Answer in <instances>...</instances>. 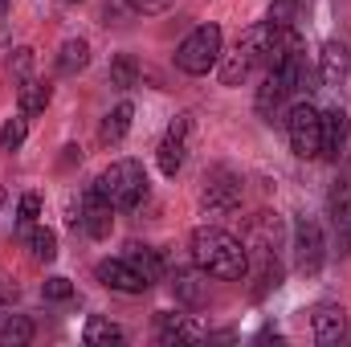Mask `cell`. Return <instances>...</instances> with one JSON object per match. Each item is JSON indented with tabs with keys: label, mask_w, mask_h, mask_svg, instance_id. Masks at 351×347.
<instances>
[{
	"label": "cell",
	"mask_w": 351,
	"mask_h": 347,
	"mask_svg": "<svg viewBox=\"0 0 351 347\" xmlns=\"http://www.w3.org/2000/svg\"><path fill=\"white\" fill-rule=\"evenodd\" d=\"M343 254H351V221H348V237H343Z\"/></svg>",
	"instance_id": "e575fe53"
},
{
	"label": "cell",
	"mask_w": 351,
	"mask_h": 347,
	"mask_svg": "<svg viewBox=\"0 0 351 347\" xmlns=\"http://www.w3.org/2000/svg\"><path fill=\"white\" fill-rule=\"evenodd\" d=\"M192 261L208 274V278H221V282H241L250 274V250L241 237L217 229V225H200L192 229Z\"/></svg>",
	"instance_id": "6da1fadb"
},
{
	"label": "cell",
	"mask_w": 351,
	"mask_h": 347,
	"mask_svg": "<svg viewBox=\"0 0 351 347\" xmlns=\"http://www.w3.org/2000/svg\"><path fill=\"white\" fill-rule=\"evenodd\" d=\"M62 164H66V168H70V164H82V147H74V143H70V147H66V156H62Z\"/></svg>",
	"instance_id": "d6a6232c"
},
{
	"label": "cell",
	"mask_w": 351,
	"mask_h": 347,
	"mask_svg": "<svg viewBox=\"0 0 351 347\" xmlns=\"http://www.w3.org/2000/svg\"><path fill=\"white\" fill-rule=\"evenodd\" d=\"M221 45H225V33H221V25H200V29H192L184 41H180V49H176V66L184 70V74H208L217 62H221Z\"/></svg>",
	"instance_id": "3957f363"
},
{
	"label": "cell",
	"mask_w": 351,
	"mask_h": 347,
	"mask_svg": "<svg viewBox=\"0 0 351 347\" xmlns=\"http://www.w3.org/2000/svg\"><path fill=\"white\" fill-rule=\"evenodd\" d=\"M86 66H90V41H82V37L62 41V49H58V70H62V74H82Z\"/></svg>",
	"instance_id": "ffe728a7"
},
{
	"label": "cell",
	"mask_w": 351,
	"mask_h": 347,
	"mask_svg": "<svg viewBox=\"0 0 351 347\" xmlns=\"http://www.w3.org/2000/svg\"><path fill=\"white\" fill-rule=\"evenodd\" d=\"M208 274L196 265V270H176L172 278V290L180 302H188V307H204L208 302V282H204Z\"/></svg>",
	"instance_id": "9a60e30c"
},
{
	"label": "cell",
	"mask_w": 351,
	"mask_h": 347,
	"mask_svg": "<svg viewBox=\"0 0 351 347\" xmlns=\"http://www.w3.org/2000/svg\"><path fill=\"white\" fill-rule=\"evenodd\" d=\"M25 135H29V115L8 119V123L0 127V152H16V147L25 143Z\"/></svg>",
	"instance_id": "484cf974"
},
{
	"label": "cell",
	"mask_w": 351,
	"mask_h": 347,
	"mask_svg": "<svg viewBox=\"0 0 351 347\" xmlns=\"http://www.w3.org/2000/svg\"><path fill=\"white\" fill-rule=\"evenodd\" d=\"M282 123H286V135H290V152L298 160H319L323 156V110H315L311 102H290Z\"/></svg>",
	"instance_id": "277c9868"
},
{
	"label": "cell",
	"mask_w": 351,
	"mask_h": 347,
	"mask_svg": "<svg viewBox=\"0 0 351 347\" xmlns=\"http://www.w3.org/2000/svg\"><path fill=\"white\" fill-rule=\"evenodd\" d=\"M348 66H351V53L339 45V41H327L323 53H319V78H323L327 86H339L343 74H348Z\"/></svg>",
	"instance_id": "2e32d148"
},
{
	"label": "cell",
	"mask_w": 351,
	"mask_h": 347,
	"mask_svg": "<svg viewBox=\"0 0 351 347\" xmlns=\"http://www.w3.org/2000/svg\"><path fill=\"white\" fill-rule=\"evenodd\" d=\"M8 70L25 78V74L33 70V49H29V45H21V49H12V58H8Z\"/></svg>",
	"instance_id": "4dcf8cb0"
},
{
	"label": "cell",
	"mask_w": 351,
	"mask_h": 347,
	"mask_svg": "<svg viewBox=\"0 0 351 347\" xmlns=\"http://www.w3.org/2000/svg\"><path fill=\"white\" fill-rule=\"evenodd\" d=\"M0 298H4V302H8V298H16V286H12L4 274H0Z\"/></svg>",
	"instance_id": "836d02e7"
},
{
	"label": "cell",
	"mask_w": 351,
	"mask_h": 347,
	"mask_svg": "<svg viewBox=\"0 0 351 347\" xmlns=\"http://www.w3.org/2000/svg\"><path fill=\"white\" fill-rule=\"evenodd\" d=\"M135 12H164L168 8V0H127Z\"/></svg>",
	"instance_id": "1f68e13d"
},
{
	"label": "cell",
	"mask_w": 351,
	"mask_h": 347,
	"mask_svg": "<svg viewBox=\"0 0 351 347\" xmlns=\"http://www.w3.org/2000/svg\"><path fill=\"white\" fill-rule=\"evenodd\" d=\"M21 237L29 241V254L37 261H53L58 258V233L53 229H45V225H29V229H21Z\"/></svg>",
	"instance_id": "44dd1931"
},
{
	"label": "cell",
	"mask_w": 351,
	"mask_h": 347,
	"mask_svg": "<svg viewBox=\"0 0 351 347\" xmlns=\"http://www.w3.org/2000/svg\"><path fill=\"white\" fill-rule=\"evenodd\" d=\"M37 217H41V196H37V192H25V196H21V208H16V221H21V229L37 225Z\"/></svg>",
	"instance_id": "f546056e"
},
{
	"label": "cell",
	"mask_w": 351,
	"mask_h": 347,
	"mask_svg": "<svg viewBox=\"0 0 351 347\" xmlns=\"http://www.w3.org/2000/svg\"><path fill=\"white\" fill-rule=\"evenodd\" d=\"M135 82H139V62H135L131 53H119V58L110 62V86L131 90Z\"/></svg>",
	"instance_id": "d4e9b609"
},
{
	"label": "cell",
	"mask_w": 351,
	"mask_h": 347,
	"mask_svg": "<svg viewBox=\"0 0 351 347\" xmlns=\"http://www.w3.org/2000/svg\"><path fill=\"white\" fill-rule=\"evenodd\" d=\"M200 204L208 217H229L241 208V180L229 172V168H213L204 176V192H200Z\"/></svg>",
	"instance_id": "5b68a950"
},
{
	"label": "cell",
	"mask_w": 351,
	"mask_h": 347,
	"mask_svg": "<svg viewBox=\"0 0 351 347\" xmlns=\"http://www.w3.org/2000/svg\"><path fill=\"white\" fill-rule=\"evenodd\" d=\"M41 294H45L49 302H70V298H74V282L62 278V274H53V278L41 282Z\"/></svg>",
	"instance_id": "f1b7e54d"
},
{
	"label": "cell",
	"mask_w": 351,
	"mask_h": 347,
	"mask_svg": "<svg viewBox=\"0 0 351 347\" xmlns=\"http://www.w3.org/2000/svg\"><path fill=\"white\" fill-rule=\"evenodd\" d=\"M94 192L110 208H139L147 200V172L139 160H114L106 172L94 180Z\"/></svg>",
	"instance_id": "7a4b0ae2"
},
{
	"label": "cell",
	"mask_w": 351,
	"mask_h": 347,
	"mask_svg": "<svg viewBox=\"0 0 351 347\" xmlns=\"http://www.w3.org/2000/svg\"><path fill=\"white\" fill-rule=\"evenodd\" d=\"M278 237H282V221L274 213L250 217V225H245V250H258V258H265L278 246Z\"/></svg>",
	"instance_id": "7c38bea8"
},
{
	"label": "cell",
	"mask_w": 351,
	"mask_h": 347,
	"mask_svg": "<svg viewBox=\"0 0 351 347\" xmlns=\"http://www.w3.org/2000/svg\"><path fill=\"white\" fill-rule=\"evenodd\" d=\"M311 331H315V339H319V344H339V339H343V331H348V311H343V307H335V302L315 307V311H311Z\"/></svg>",
	"instance_id": "30bf717a"
},
{
	"label": "cell",
	"mask_w": 351,
	"mask_h": 347,
	"mask_svg": "<svg viewBox=\"0 0 351 347\" xmlns=\"http://www.w3.org/2000/svg\"><path fill=\"white\" fill-rule=\"evenodd\" d=\"M49 98H53V90H49V82H41V78H25L21 90H16L21 115H41V110L49 106Z\"/></svg>",
	"instance_id": "e0dca14e"
},
{
	"label": "cell",
	"mask_w": 351,
	"mask_h": 347,
	"mask_svg": "<svg viewBox=\"0 0 351 347\" xmlns=\"http://www.w3.org/2000/svg\"><path fill=\"white\" fill-rule=\"evenodd\" d=\"M4 196H8V192H4V184H0V208H4Z\"/></svg>",
	"instance_id": "d590c367"
},
{
	"label": "cell",
	"mask_w": 351,
	"mask_h": 347,
	"mask_svg": "<svg viewBox=\"0 0 351 347\" xmlns=\"http://www.w3.org/2000/svg\"><path fill=\"white\" fill-rule=\"evenodd\" d=\"M254 70H258V66L250 62V53H245L241 45H237L233 53H221V82H225V86H241Z\"/></svg>",
	"instance_id": "ac0fdd59"
},
{
	"label": "cell",
	"mask_w": 351,
	"mask_h": 347,
	"mask_svg": "<svg viewBox=\"0 0 351 347\" xmlns=\"http://www.w3.org/2000/svg\"><path fill=\"white\" fill-rule=\"evenodd\" d=\"M348 135H351L348 110H343V106L323 110V160H339L343 147H348Z\"/></svg>",
	"instance_id": "9c48e42d"
},
{
	"label": "cell",
	"mask_w": 351,
	"mask_h": 347,
	"mask_svg": "<svg viewBox=\"0 0 351 347\" xmlns=\"http://www.w3.org/2000/svg\"><path fill=\"white\" fill-rule=\"evenodd\" d=\"M274 41H278V29H274L269 21H258V25H250V29L237 37V45L250 53V62H254V66H269Z\"/></svg>",
	"instance_id": "8fae6325"
},
{
	"label": "cell",
	"mask_w": 351,
	"mask_h": 347,
	"mask_svg": "<svg viewBox=\"0 0 351 347\" xmlns=\"http://www.w3.org/2000/svg\"><path fill=\"white\" fill-rule=\"evenodd\" d=\"M131 119H135V106L131 102H119L106 119H102V127H98V139L102 143H119L127 131H131Z\"/></svg>",
	"instance_id": "d6986e66"
},
{
	"label": "cell",
	"mask_w": 351,
	"mask_h": 347,
	"mask_svg": "<svg viewBox=\"0 0 351 347\" xmlns=\"http://www.w3.org/2000/svg\"><path fill=\"white\" fill-rule=\"evenodd\" d=\"M294 16H298V0H274L265 21H269L274 29H294Z\"/></svg>",
	"instance_id": "83f0119b"
},
{
	"label": "cell",
	"mask_w": 351,
	"mask_h": 347,
	"mask_svg": "<svg viewBox=\"0 0 351 347\" xmlns=\"http://www.w3.org/2000/svg\"><path fill=\"white\" fill-rule=\"evenodd\" d=\"M188 139H192V115H176L172 127H168V135L160 139V152H156L164 176H176L184 168V160H188Z\"/></svg>",
	"instance_id": "8992f818"
},
{
	"label": "cell",
	"mask_w": 351,
	"mask_h": 347,
	"mask_svg": "<svg viewBox=\"0 0 351 347\" xmlns=\"http://www.w3.org/2000/svg\"><path fill=\"white\" fill-rule=\"evenodd\" d=\"M127 261L147 278V282H160L164 278V258H160V250H152V246H131V254H127Z\"/></svg>",
	"instance_id": "7402d4cb"
},
{
	"label": "cell",
	"mask_w": 351,
	"mask_h": 347,
	"mask_svg": "<svg viewBox=\"0 0 351 347\" xmlns=\"http://www.w3.org/2000/svg\"><path fill=\"white\" fill-rule=\"evenodd\" d=\"M294 261L302 274H315L323 265V229L311 217H298L294 225Z\"/></svg>",
	"instance_id": "ba28073f"
},
{
	"label": "cell",
	"mask_w": 351,
	"mask_h": 347,
	"mask_svg": "<svg viewBox=\"0 0 351 347\" xmlns=\"http://www.w3.org/2000/svg\"><path fill=\"white\" fill-rule=\"evenodd\" d=\"M82 339L90 347H102V344H123L127 335H123V327H114L110 319H102V315H90L86 319V331H82Z\"/></svg>",
	"instance_id": "603a6c76"
},
{
	"label": "cell",
	"mask_w": 351,
	"mask_h": 347,
	"mask_svg": "<svg viewBox=\"0 0 351 347\" xmlns=\"http://www.w3.org/2000/svg\"><path fill=\"white\" fill-rule=\"evenodd\" d=\"M331 217L339 221V225H348L351 221V180H335V188H331Z\"/></svg>",
	"instance_id": "4316f807"
},
{
	"label": "cell",
	"mask_w": 351,
	"mask_h": 347,
	"mask_svg": "<svg viewBox=\"0 0 351 347\" xmlns=\"http://www.w3.org/2000/svg\"><path fill=\"white\" fill-rule=\"evenodd\" d=\"M94 278L102 282V286H110V290H119V294H143L152 282L131 265L127 258H106L94 265Z\"/></svg>",
	"instance_id": "52a82bcc"
},
{
	"label": "cell",
	"mask_w": 351,
	"mask_h": 347,
	"mask_svg": "<svg viewBox=\"0 0 351 347\" xmlns=\"http://www.w3.org/2000/svg\"><path fill=\"white\" fill-rule=\"evenodd\" d=\"M286 98H294L290 86H286V78L278 74V70H265V82L258 90V115H262L265 123H274V115L286 106Z\"/></svg>",
	"instance_id": "5bb4252c"
},
{
	"label": "cell",
	"mask_w": 351,
	"mask_h": 347,
	"mask_svg": "<svg viewBox=\"0 0 351 347\" xmlns=\"http://www.w3.org/2000/svg\"><path fill=\"white\" fill-rule=\"evenodd\" d=\"M156 327H160V344H176V339L200 344V339H208L204 327H196L188 315H172V311H160V315H156Z\"/></svg>",
	"instance_id": "4fadbf2b"
},
{
	"label": "cell",
	"mask_w": 351,
	"mask_h": 347,
	"mask_svg": "<svg viewBox=\"0 0 351 347\" xmlns=\"http://www.w3.org/2000/svg\"><path fill=\"white\" fill-rule=\"evenodd\" d=\"M33 319H25V315H12V319H4L0 323V347H25L33 339Z\"/></svg>",
	"instance_id": "cb8c5ba5"
}]
</instances>
